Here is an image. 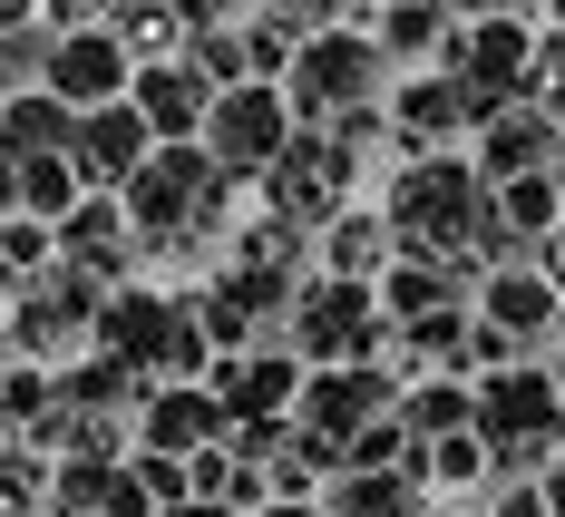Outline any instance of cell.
<instances>
[{"mask_svg": "<svg viewBox=\"0 0 565 517\" xmlns=\"http://www.w3.org/2000/svg\"><path fill=\"white\" fill-rule=\"evenodd\" d=\"M0 98H10V88H0Z\"/></svg>", "mask_w": 565, "mask_h": 517, "instance_id": "32", "label": "cell"}, {"mask_svg": "<svg viewBox=\"0 0 565 517\" xmlns=\"http://www.w3.org/2000/svg\"><path fill=\"white\" fill-rule=\"evenodd\" d=\"M215 420H225L215 401H157V410H147V440H157V450L175 460V450H195V440H215Z\"/></svg>", "mask_w": 565, "mask_h": 517, "instance_id": "21", "label": "cell"}, {"mask_svg": "<svg viewBox=\"0 0 565 517\" xmlns=\"http://www.w3.org/2000/svg\"><path fill=\"white\" fill-rule=\"evenodd\" d=\"M391 50H439V0H391Z\"/></svg>", "mask_w": 565, "mask_h": 517, "instance_id": "24", "label": "cell"}, {"mask_svg": "<svg viewBox=\"0 0 565 517\" xmlns=\"http://www.w3.org/2000/svg\"><path fill=\"white\" fill-rule=\"evenodd\" d=\"M98 342L117 351V371H195L205 361V323L185 303H157V293H117L98 313Z\"/></svg>", "mask_w": 565, "mask_h": 517, "instance_id": "4", "label": "cell"}, {"mask_svg": "<svg viewBox=\"0 0 565 517\" xmlns=\"http://www.w3.org/2000/svg\"><path fill=\"white\" fill-rule=\"evenodd\" d=\"M157 157V127L137 117V98H108V108H78V137H68V167H78V186L88 196H108V186H127V176Z\"/></svg>", "mask_w": 565, "mask_h": 517, "instance_id": "7", "label": "cell"}, {"mask_svg": "<svg viewBox=\"0 0 565 517\" xmlns=\"http://www.w3.org/2000/svg\"><path fill=\"white\" fill-rule=\"evenodd\" d=\"M391 234L399 244H458V234H488V196L458 157H409L391 186Z\"/></svg>", "mask_w": 565, "mask_h": 517, "instance_id": "2", "label": "cell"}, {"mask_svg": "<svg viewBox=\"0 0 565 517\" xmlns=\"http://www.w3.org/2000/svg\"><path fill=\"white\" fill-rule=\"evenodd\" d=\"M478 420H488V440H498V450H516V460H526V450L556 430V391H546L536 371H516V381H498V391L478 401Z\"/></svg>", "mask_w": 565, "mask_h": 517, "instance_id": "14", "label": "cell"}, {"mask_svg": "<svg viewBox=\"0 0 565 517\" xmlns=\"http://www.w3.org/2000/svg\"><path fill=\"white\" fill-rule=\"evenodd\" d=\"M68 137H78V108H68V98H50V88H10V98H0V157H10V167L68 157Z\"/></svg>", "mask_w": 565, "mask_h": 517, "instance_id": "13", "label": "cell"}, {"mask_svg": "<svg viewBox=\"0 0 565 517\" xmlns=\"http://www.w3.org/2000/svg\"><path fill=\"white\" fill-rule=\"evenodd\" d=\"M215 176H225V167H215L195 137H175V147H157L147 167L117 186V205H127V225H137V234H175V225H195V215L215 205Z\"/></svg>", "mask_w": 565, "mask_h": 517, "instance_id": "3", "label": "cell"}, {"mask_svg": "<svg viewBox=\"0 0 565 517\" xmlns=\"http://www.w3.org/2000/svg\"><path fill=\"white\" fill-rule=\"evenodd\" d=\"M458 117H468V88H458V78H409V88H399V127H409V137H439Z\"/></svg>", "mask_w": 565, "mask_h": 517, "instance_id": "17", "label": "cell"}, {"mask_svg": "<svg viewBox=\"0 0 565 517\" xmlns=\"http://www.w3.org/2000/svg\"><path fill=\"white\" fill-rule=\"evenodd\" d=\"M546 313H556V293L536 284V274H508V284H488V323H498V333H536Z\"/></svg>", "mask_w": 565, "mask_h": 517, "instance_id": "20", "label": "cell"}, {"mask_svg": "<svg viewBox=\"0 0 565 517\" xmlns=\"http://www.w3.org/2000/svg\"><path fill=\"white\" fill-rule=\"evenodd\" d=\"M108 30L127 40V59H137V50L157 59V50L175 40V30H185V20H175V0H117V10H108Z\"/></svg>", "mask_w": 565, "mask_h": 517, "instance_id": "19", "label": "cell"}, {"mask_svg": "<svg viewBox=\"0 0 565 517\" xmlns=\"http://www.w3.org/2000/svg\"><path fill=\"white\" fill-rule=\"evenodd\" d=\"M274 517H312V508H274Z\"/></svg>", "mask_w": 565, "mask_h": 517, "instance_id": "31", "label": "cell"}, {"mask_svg": "<svg viewBox=\"0 0 565 517\" xmlns=\"http://www.w3.org/2000/svg\"><path fill=\"white\" fill-rule=\"evenodd\" d=\"M264 176H274V205H282V215H332L341 176H351V147H341V137H292Z\"/></svg>", "mask_w": 565, "mask_h": 517, "instance_id": "11", "label": "cell"}, {"mask_svg": "<svg viewBox=\"0 0 565 517\" xmlns=\"http://www.w3.org/2000/svg\"><path fill=\"white\" fill-rule=\"evenodd\" d=\"M449 420H468V401H458V391H439V401H409V430H449Z\"/></svg>", "mask_w": 565, "mask_h": 517, "instance_id": "27", "label": "cell"}, {"mask_svg": "<svg viewBox=\"0 0 565 517\" xmlns=\"http://www.w3.org/2000/svg\"><path fill=\"white\" fill-rule=\"evenodd\" d=\"M341 508H361V517H409V488L371 478V488H341Z\"/></svg>", "mask_w": 565, "mask_h": 517, "instance_id": "25", "label": "cell"}, {"mask_svg": "<svg viewBox=\"0 0 565 517\" xmlns=\"http://www.w3.org/2000/svg\"><path fill=\"white\" fill-rule=\"evenodd\" d=\"M175 20L185 30H225V20H244V0H175Z\"/></svg>", "mask_w": 565, "mask_h": 517, "instance_id": "26", "label": "cell"}, {"mask_svg": "<svg viewBox=\"0 0 565 517\" xmlns=\"http://www.w3.org/2000/svg\"><path fill=\"white\" fill-rule=\"evenodd\" d=\"M302 323H292V342L322 351V361H341V351H361L371 333H381V313H371V284H351V274H332V284H312L302 303H292Z\"/></svg>", "mask_w": 565, "mask_h": 517, "instance_id": "10", "label": "cell"}, {"mask_svg": "<svg viewBox=\"0 0 565 517\" xmlns=\"http://www.w3.org/2000/svg\"><path fill=\"white\" fill-rule=\"evenodd\" d=\"M429 478H478V440H449V450H439V468H429Z\"/></svg>", "mask_w": 565, "mask_h": 517, "instance_id": "29", "label": "cell"}, {"mask_svg": "<svg viewBox=\"0 0 565 517\" xmlns=\"http://www.w3.org/2000/svg\"><path fill=\"white\" fill-rule=\"evenodd\" d=\"M40 10H50V30H78V20H108L117 0H40Z\"/></svg>", "mask_w": 565, "mask_h": 517, "instance_id": "28", "label": "cell"}, {"mask_svg": "<svg viewBox=\"0 0 565 517\" xmlns=\"http://www.w3.org/2000/svg\"><path fill=\"white\" fill-rule=\"evenodd\" d=\"M58 254H68L78 274H98V284H108L117 264L137 254V225H127V205H117V196H78V205L58 215Z\"/></svg>", "mask_w": 565, "mask_h": 517, "instance_id": "12", "label": "cell"}, {"mask_svg": "<svg viewBox=\"0 0 565 517\" xmlns=\"http://www.w3.org/2000/svg\"><path fill=\"white\" fill-rule=\"evenodd\" d=\"M127 98H137V117H147V127H157V147H175V137H195V127H205V108H215V78H205L195 59H147Z\"/></svg>", "mask_w": 565, "mask_h": 517, "instance_id": "9", "label": "cell"}, {"mask_svg": "<svg viewBox=\"0 0 565 517\" xmlns=\"http://www.w3.org/2000/svg\"><path fill=\"white\" fill-rule=\"evenodd\" d=\"M381 68H391V50H371V40H351V30H322V40H302L292 50V78H282V98L312 117H351L381 98Z\"/></svg>", "mask_w": 565, "mask_h": 517, "instance_id": "5", "label": "cell"}, {"mask_svg": "<svg viewBox=\"0 0 565 517\" xmlns=\"http://www.w3.org/2000/svg\"><path fill=\"white\" fill-rule=\"evenodd\" d=\"M381 234H391L381 215H332V274H351V284H361V274H371V264L391 254Z\"/></svg>", "mask_w": 565, "mask_h": 517, "instance_id": "22", "label": "cell"}, {"mask_svg": "<svg viewBox=\"0 0 565 517\" xmlns=\"http://www.w3.org/2000/svg\"><path fill=\"white\" fill-rule=\"evenodd\" d=\"M381 401H391V381H381V371H341V361H332V371L312 381V430L341 440V430H361Z\"/></svg>", "mask_w": 565, "mask_h": 517, "instance_id": "16", "label": "cell"}, {"mask_svg": "<svg viewBox=\"0 0 565 517\" xmlns=\"http://www.w3.org/2000/svg\"><path fill=\"white\" fill-rule=\"evenodd\" d=\"M50 40L58 30H40V20H10L0 30V88H40L50 78Z\"/></svg>", "mask_w": 565, "mask_h": 517, "instance_id": "18", "label": "cell"}, {"mask_svg": "<svg viewBox=\"0 0 565 517\" xmlns=\"http://www.w3.org/2000/svg\"><path fill=\"white\" fill-rule=\"evenodd\" d=\"M40 88L68 98V108H108V98L137 88V59H127V40H117L108 20H78V30L50 40V78H40Z\"/></svg>", "mask_w": 565, "mask_h": 517, "instance_id": "6", "label": "cell"}, {"mask_svg": "<svg viewBox=\"0 0 565 517\" xmlns=\"http://www.w3.org/2000/svg\"><path fill=\"white\" fill-rule=\"evenodd\" d=\"M195 147H205L225 176H264L282 147H292V98H282L274 78H234V88H215Z\"/></svg>", "mask_w": 565, "mask_h": 517, "instance_id": "1", "label": "cell"}, {"mask_svg": "<svg viewBox=\"0 0 565 517\" xmlns=\"http://www.w3.org/2000/svg\"><path fill=\"white\" fill-rule=\"evenodd\" d=\"M526 68H536V50H526V30H516V20H478V30L449 50V78L468 88V108L526 98Z\"/></svg>", "mask_w": 565, "mask_h": 517, "instance_id": "8", "label": "cell"}, {"mask_svg": "<svg viewBox=\"0 0 565 517\" xmlns=\"http://www.w3.org/2000/svg\"><path fill=\"white\" fill-rule=\"evenodd\" d=\"M546 157H556V117L546 108L508 98V117H488V176H536Z\"/></svg>", "mask_w": 565, "mask_h": 517, "instance_id": "15", "label": "cell"}, {"mask_svg": "<svg viewBox=\"0 0 565 517\" xmlns=\"http://www.w3.org/2000/svg\"><path fill=\"white\" fill-rule=\"evenodd\" d=\"M225 381H234V391H225L234 410H274V401H292V361H264V351H254V361H234Z\"/></svg>", "mask_w": 565, "mask_h": 517, "instance_id": "23", "label": "cell"}, {"mask_svg": "<svg viewBox=\"0 0 565 517\" xmlns=\"http://www.w3.org/2000/svg\"><path fill=\"white\" fill-rule=\"evenodd\" d=\"M10 215H20V167L0 157V225H10Z\"/></svg>", "mask_w": 565, "mask_h": 517, "instance_id": "30", "label": "cell"}]
</instances>
